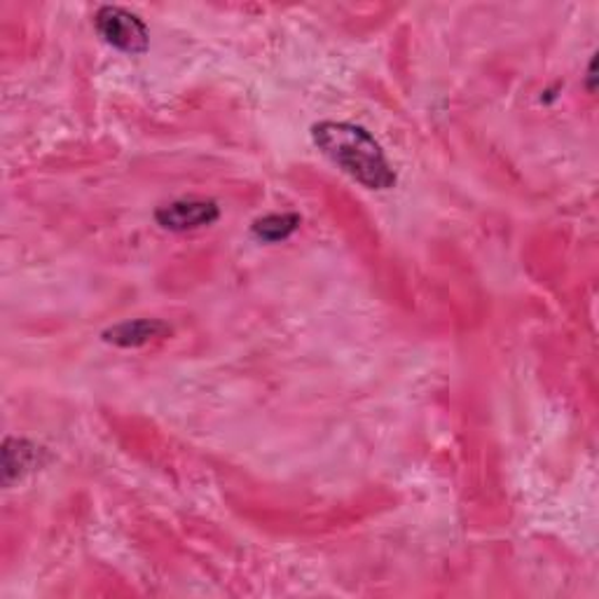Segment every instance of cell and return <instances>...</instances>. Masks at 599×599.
Wrapping results in <instances>:
<instances>
[{
    "instance_id": "1",
    "label": "cell",
    "mask_w": 599,
    "mask_h": 599,
    "mask_svg": "<svg viewBox=\"0 0 599 599\" xmlns=\"http://www.w3.org/2000/svg\"><path fill=\"white\" fill-rule=\"evenodd\" d=\"M312 136L323 155L370 191H387L396 183V174L387 162L382 146L364 127L349 123H319L312 129Z\"/></svg>"
},
{
    "instance_id": "2",
    "label": "cell",
    "mask_w": 599,
    "mask_h": 599,
    "mask_svg": "<svg viewBox=\"0 0 599 599\" xmlns=\"http://www.w3.org/2000/svg\"><path fill=\"white\" fill-rule=\"evenodd\" d=\"M94 24L101 38H104L108 45L123 49V53L127 55H143L148 49L150 36H148L146 24L125 8H117V5L101 8L94 16Z\"/></svg>"
},
{
    "instance_id": "3",
    "label": "cell",
    "mask_w": 599,
    "mask_h": 599,
    "mask_svg": "<svg viewBox=\"0 0 599 599\" xmlns=\"http://www.w3.org/2000/svg\"><path fill=\"white\" fill-rule=\"evenodd\" d=\"M218 216H220V209L211 199H178L160 207L155 214V220L164 230L187 232V230L214 226Z\"/></svg>"
},
{
    "instance_id": "4",
    "label": "cell",
    "mask_w": 599,
    "mask_h": 599,
    "mask_svg": "<svg viewBox=\"0 0 599 599\" xmlns=\"http://www.w3.org/2000/svg\"><path fill=\"white\" fill-rule=\"evenodd\" d=\"M169 333H171V329L158 319H136V321L119 323V326L106 331L104 339L117 347H143V345H148V342L160 339Z\"/></svg>"
},
{
    "instance_id": "5",
    "label": "cell",
    "mask_w": 599,
    "mask_h": 599,
    "mask_svg": "<svg viewBox=\"0 0 599 599\" xmlns=\"http://www.w3.org/2000/svg\"><path fill=\"white\" fill-rule=\"evenodd\" d=\"M36 461V448L20 438H8L3 445V471L5 483L10 485L14 477H22Z\"/></svg>"
},
{
    "instance_id": "6",
    "label": "cell",
    "mask_w": 599,
    "mask_h": 599,
    "mask_svg": "<svg viewBox=\"0 0 599 599\" xmlns=\"http://www.w3.org/2000/svg\"><path fill=\"white\" fill-rule=\"evenodd\" d=\"M300 228L298 214H269L253 222V234L263 242H284Z\"/></svg>"
}]
</instances>
